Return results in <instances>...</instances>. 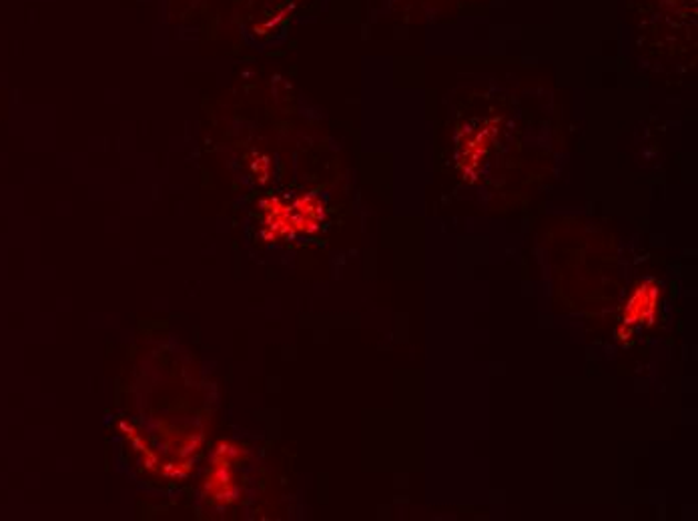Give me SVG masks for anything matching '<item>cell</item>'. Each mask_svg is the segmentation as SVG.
I'll return each instance as SVG.
<instances>
[{"mask_svg": "<svg viewBox=\"0 0 698 521\" xmlns=\"http://www.w3.org/2000/svg\"><path fill=\"white\" fill-rule=\"evenodd\" d=\"M658 301H660V287L658 283L646 281L634 291L633 297L628 299V304L624 307V316H622V326H638V323H651L655 321L656 311H658Z\"/></svg>", "mask_w": 698, "mask_h": 521, "instance_id": "1", "label": "cell"}]
</instances>
